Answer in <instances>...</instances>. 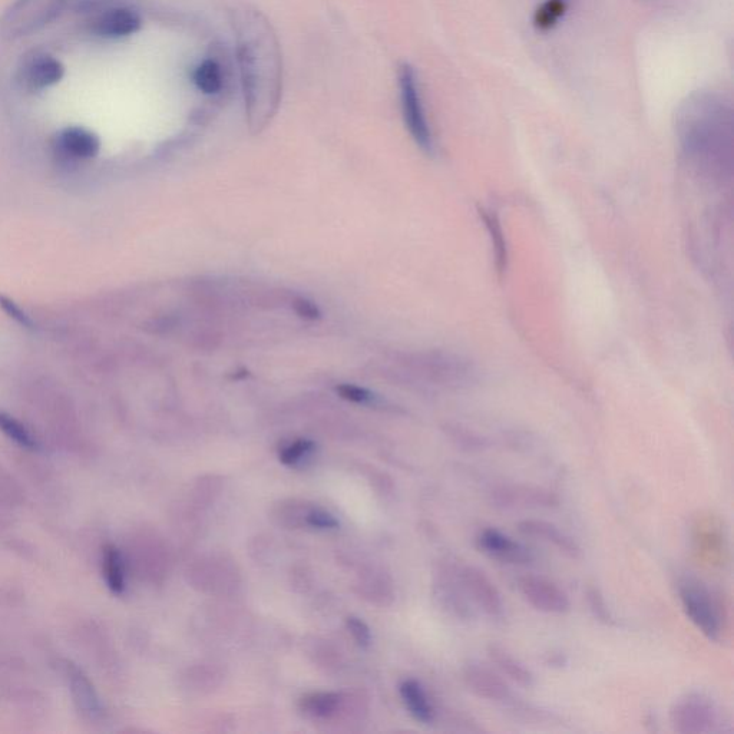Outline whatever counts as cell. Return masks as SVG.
<instances>
[{"instance_id":"cell-13","label":"cell","mask_w":734,"mask_h":734,"mask_svg":"<svg viewBox=\"0 0 734 734\" xmlns=\"http://www.w3.org/2000/svg\"><path fill=\"white\" fill-rule=\"evenodd\" d=\"M462 676L466 689L479 699L498 703H507L512 699V691L507 681L502 680L497 673L482 664L474 661L465 664Z\"/></svg>"},{"instance_id":"cell-26","label":"cell","mask_w":734,"mask_h":734,"mask_svg":"<svg viewBox=\"0 0 734 734\" xmlns=\"http://www.w3.org/2000/svg\"><path fill=\"white\" fill-rule=\"evenodd\" d=\"M122 0H64L65 8L72 9L76 12H94L104 11V9L118 6Z\"/></svg>"},{"instance_id":"cell-6","label":"cell","mask_w":734,"mask_h":734,"mask_svg":"<svg viewBox=\"0 0 734 734\" xmlns=\"http://www.w3.org/2000/svg\"><path fill=\"white\" fill-rule=\"evenodd\" d=\"M492 507L502 511L512 509H551L560 505V497L544 486L502 484L489 492Z\"/></svg>"},{"instance_id":"cell-7","label":"cell","mask_w":734,"mask_h":734,"mask_svg":"<svg viewBox=\"0 0 734 734\" xmlns=\"http://www.w3.org/2000/svg\"><path fill=\"white\" fill-rule=\"evenodd\" d=\"M519 594L532 608L545 614L568 613L571 601L568 594L552 580L537 574H525L517 580Z\"/></svg>"},{"instance_id":"cell-25","label":"cell","mask_w":734,"mask_h":734,"mask_svg":"<svg viewBox=\"0 0 734 734\" xmlns=\"http://www.w3.org/2000/svg\"><path fill=\"white\" fill-rule=\"evenodd\" d=\"M314 449V442L309 439H297L290 445H287L283 451L280 452L281 464L292 466L299 464L303 458H306Z\"/></svg>"},{"instance_id":"cell-1","label":"cell","mask_w":734,"mask_h":734,"mask_svg":"<svg viewBox=\"0 0 734 734\" xmlns=\"http://www.w3.org/2000/svg\"><path fill=\"white\" fill-rule=\"evenodd\" d=\"M238 64L250 130L260 132L279 109L283 91V59L273 26L257 9L234 12Z\"/></svg>"},{"instance_id":"cell-18","label":"cell","mask_w":734,"mask_h":734,"mask_svg":"<svg viewBox=\"0 0 734 734\" xmlns=\"http://www.w3.org/2000/svg\"><path fill=\"white\" fill-rule=\"evenodd\" d=\"M399 691L406 709L418 722L429 724L435 720V709L418 680H403L400 683Z\"/></svg>"},{"instance_id":"cell-23","label":"cell","mask_w":734,"mask_h":734,"mask_svg":"<svg viewBox=\"0 0 734 734\" xmlns=\"http://www.w3.org/2000/svg\"><path fill=\"white\" fill-rule=\"evenodd\" d=\"M567 11V0H545L535 13V26L541 31L554 28Z\"/></svg>"},{"instance_id":"cell-30","label":"cell","mask_w":734,"mask_h":734,"mask_svg":"<svg viewBox=\"0 0 734 734\" xmlns=\"http://www.w3.org/2000/svg\"><path fill=\"white\" fill-rule=\"evenodd\" d=\"M293 309L303 319L316 320L320 317L319 307L313 302H310V300L303 299V297L294 300Z\"/></svg>"},{"instance_id":"cell-16","label":"cell","mask_w":734,"mask_h":734,"mask_svg":"<svg viewBox=\"0 0 734 734\" xmlns=\"http://www.w3.org/2000/svg\"><path fill=\"white\" fill-rule=\"evenodd\" d=\"M99 140L97 135L84 128H66L56 137L55 148L59 154L71 160H89L99 152Z\"/></svg>"},{"instance_id":"cell-11","label":"cell","mask_w":734,"mask_h":734,"mask_svg":"<svg viewBox=\"0 0 734 734\" xmlns=\"http://www.w3.org/2000/svg\"><path fill=\"white\" fill-rule=\"evenodd\" d=\"M436 593L442 607L458 620L471 621L475 618V608L469 600L459 575V565L446 562L439 570Z\"/></svg>"},{"instance_id":"cell-15","label":"cell","mask_w":734,"mask_h":734,"mask_svg":"<svg viewBox=\"0 0 734 734\" xmlns=\"http://www.w3.org/2000/svg\"><path fill=\"white\" fill-rule=\"evenodd\" d=\"M65 670L76 709L88 719H97L101 714V703L91 681L85 676L84 671L69 661H66Z\"/></svg>"},{"instance_id":"cell-27","label":"cell","mask_w":734,"mask_h":734,"mask_svg":"<svg viewBox=\"0 0 734 734\" xmlns=\"http://www.w3.org/2000/svg\"><path fill=\"white\" fill-rule=\"evenodd\" d=\"M336 392L339 393L340 398L349 400V402L359 403V405L372 402L373 398H375L372 392L356 385L337 386Z\"/></svg>"},{"instance_id":"cell-28","label":"cell","mask_w":734,"mask_h":734,"mask_svg":"<svg viewBox=\"0 0 734 734\" xmlns=\"http://www.w3.org/2000/svg\"><path fill=\"white\" fill-rule=\"evenodd\" d=\"M307 525L317 529H336L339 528V521L324 509H310L306 515Z\"/></svg>"},{"instance_id":"cell-3","label":"cell","mask_w":734,"mask_h":734,"mask_svg":"<svg viewBox=\"0 0 734 734\" xmlns=\"http://www.w3.org/2000/svg\"><path fill=\"white\" fill-rule=\"evenodd\" d=\"M65 8L64 0H16L0 19V35L19 39L38 32Z\"/></svg>"},{"instance_id":"cell-2","label":"cell","mask_w":734,"mask_h":734,"mask_svg":"<svg viewBox=\"0 0 734 734\" xmlns=\"http://www.w3.org/2000/svg\"><path fill=\"white\" fill-rule=\"evenodd\" d=\"M679 598L684 614L707 640H722L726 628V613L720 598L709 585L694 577L681 578Z\"/></svg>"},{"instance_id":"cell-17","label":"cell","mask_w":734,"mask_h":734,"mask_svg":"<svg viewBox=\"0 0 734 734\" xmlns=\"http://www.w3.org/2000/svg\"><path fill=\"white\" fill-rule=\"evenodd\" d=\"M488 656L492 663L497 666V669L504 676H507L509 680L514 681L518 686L525 687V689L534 687L535 677L532 671L521 660H518L508 650H505L504 647L498 646V644H491L488 647Z\"/></svg>"},{"instance_id":"cell-12","label":"cell","mask_w":734,"mask_h":734,"mask_svg":"<svg viewBox=\"0 0 734 734\" xmlns=\"http://www.w3.org/2000/svg\"><path fill=\"white\" fill-rule=\"evenodd\" d=\"M140 26L141 19L137 13L118 5L94 13L88 22V31L99 38L118 39L132 35Z\"/></svg>"},{"instance_id":"cell-31","label":"cell","mask_w":734,"mask_h":734,"mask_svg":"<svg viewBox=\"0 0 734 734\" xmlns=\"http://www.w3.org/2000/svg\"><path fill=\"white\" fill-rule=\"evenodd\" d=\"M545 663L548 664L550 667H564L565 664L568 663V660L565 659L564 654H548L547 660H545Z\"/></svg>"},{"instance_id":"cell-8","label":"cell","mask_w":734,"mask_h":734,"mask_svg":"<svg viewBox=\"0 0 734 734\" xmlns=\"http://www.w3.org/2000/svg\"><path fill=\"white\" fill-rule=\"evenodd\" d=\"M459 575L472 605L492 620H501L505 604L497 585L475 565H459Z\"/></svg>"},{"instance_id":"cell-10","label":"cell","mask_w":734,"mask_h":734,"mask_svg":"<svg viewBox=\"0 0 734 734\" xmlns=\"http://www.w3.org/2000/svg\"><path fill=\"white\" fill-rule=\"evenodd\" d=\"M476 547L491 560L509 565H528L534 561V552L497 528H482L476 535Z\"/></svg>"},{"instance_id":"cell-29","label":"cell","mask_w":734,"mask_h":734,"mask_svg":"<svg viewBox=\"0 0 734 734\" xmlns=\"http://www.w3.org/2000/svg\"><path fill=\"white\" fill-rule=\"evenodd\" d=\"M347 630L352 634L353 638L360 647L366 648L370 646L372 641V634H370L369 627L366 626L365 621L360 620L357 617H349L346 620Z\"/></svg>"},{"instance_id":"cell-9","label":"cell","mask_w":734,"mask_h":734,"mask_svg":"<svg viewBox=\"0 0 734 734\" xmlns=\"http://www.w3.org/2000/svg\"><path fill=\"white\" fill-rule=\"evenodd\" d=\"M65 68L55 56L36 51L25 55L18 66V84L28 92H41L64 78Z\"/></svg>"},{"instance_id":"cell-24","label":"cell","mask_w":734,"mask_h":734,"mask_svg":"<svg viewBox=\"0 0 734 734\" xmlns=\"http://www.w3.org/2000/svg\"><path fill=\"white\" fill-rule=\"evenodd\" d=\"M585 595H587V604L595 620L604 624V626H614L616 620H614L613 613H611L600 588L588 587Z\"/></svg>"},{"instance_id":"cell-4","label":"cell","mask_w":734,"mask_h":734,"mask_svg":"<svg viewBox=\"0 0 734 734\" xmlns=\"http://www.w3.org/2000/svg\"><path fill=\"white\" fill-rule=\"evenodd\" d=\"M670 722L681 734L713 733L722 727L719 709L702 693L686 694L676 700L671 707Z\"/></svg>"},{"instance_id":"cell-14","label":"cell","mask_w":734,"mask_h":734,"mask_svg":"<svg viewBox=\"0 0 734 734\" xmlns=\"http://www.w3.org/2000/svg\"><path fill=\"white\" fill-rule=\"evenodd\" d=\"M518 531L524 537L534 538V540L552 545L555 550L561 552L564 557L570 558V560L577 561L583 557L580 544L552 522L544 521V519H524V521L518 522Z\"/></svg>"},{"instance_id":"cell-19","label":"cell","mask_w":734,"mask_h":734,"mask_svg":"<svg viewBox=\"0 0 734 734\" xmlns=\"http://www.w3.org/2000/svg\"><path fill=\"white\" fill-rule=\"evenodd\" d=\"M102 573L112 593L121 595L127 588V574H125V561L122 552L115 545H105L102 552Z\"/></svg>"},{"instance_id":"cell-20","label":"cell","mask_w":734,"mask_h":734,"mask_svg":"<svg viewBox=\"0 0 734 734\" xmlns=\"http://www.w3.org/2000/svg\"><path fill=\"white\" fill-rule=\"evenodd\" d=\"M342 696L332 691H319V693L307 694L300 700V710L314 719H327L339 710Z\"/></svg>"},{"instance_id":"cell-21","label":"cell","mask_w":734,"mask_h":734,"mask_svg":"<svg viewBox=\"0 0 734 734\" xmlns=\"http://www.w3.org/2000/svg\"><path fill=\"white\" fill-rule=\"evenodd\" d=\"M0 431L5 433L13 442L22 446V448H38V442H36L35 436L32 435L31 431L22 422H19L18 419L2 411H0Z\"/></svg>"},{"instance_id":"cell-22","label":"cell","mask_w":734,"mask_h":734,"mask_svg":"<svg viewBox=\"0 0 734 734\" xmlns=\"http://www.w3.org/2000/svg\"><path fill=\"white\" fill-rule=\"evenodd\" d=\"M194 82L204 94H217L223 85L221 69L217 62H203L194 72Z\"/></svg>"},{"instance_id":"cell-5","label":"cell","mask_w":734,"mask_h":734,"mask_svg":"<svg viewBox=\"0 0 734 734\" xmlns=\"http://www.w3.org/2000/svg\"><path fill=\"white\" fill-rule=\"evenodd\" d=\"M400 102H402L403 118L406 128L411 132L413 140L425 152H432L433 140L425 109H423L421 89L418 76L411 65L400 66L399 71Z\"/></svg>"}]
</instances>
